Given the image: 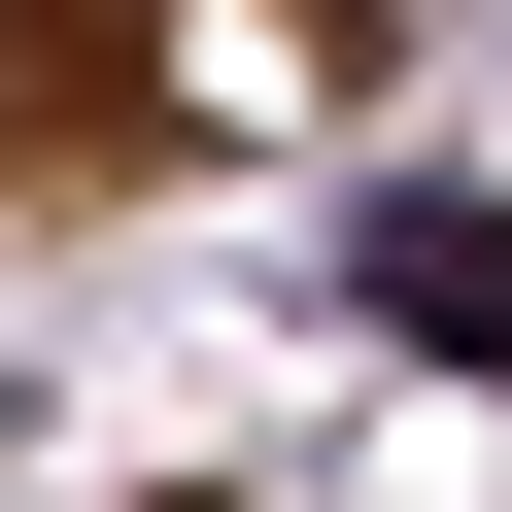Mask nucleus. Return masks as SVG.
I'll use <instances>...</instances> for the list:
<instances>
[{
  "mask_svg": "<svg viewBox=\"0 0 512 512\" xmlns=\"http://www.w3.org/2000/svg\"><path fill=\"white\" fill-rule=\"evenodd\" d=\"M376 308H410V342H512V239H478V205H376Z\"/></svg>",
  "mask_w": 512,
  "mask_h": 512,
  "instance_id": "1",
  "label": "nucleus"
}]
</instances>
